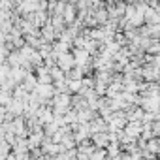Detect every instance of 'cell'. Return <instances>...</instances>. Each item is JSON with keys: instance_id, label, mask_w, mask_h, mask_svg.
<instances>
[{"instance_id": "1", "label": "cell", "mask_w": 160, "mask_h": 160, "mask_svg": "<svg viewBox=\"0 0 160 160\" xmlns=\"http://www.w3.org/2000/svg\"><path fill=\"white\" fill-rule=\"evenodd\" d=\"M141 75L147 79V81H151V79L154 81V79L160 77V68H156L154 64H152V66H145V68L141 70Z\"/></svg>"}, {"instance_id": "2", "label": "cell", "mask_w": 160, "mask_h": 160, "mask_svg": "<svg viewBox=\"0 0 160 160\" xmlns=\"http://www.w3.org/2000/svg\"><path fill=\"white\" fill-rule=\"evenodd\" d=\"M75 10H77L75 4H68V6H66L62 17H64V21H66L68 25H73V23H75Z\"/></svg>"}]
</instances>
